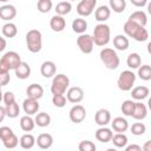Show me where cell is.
I'll return each instance as SVG.
<instances>
[{
    "label": "cell",
    "instance_id": "37",
    "mask_svg": "<svg viewBox=\"0 0 151 151\" xmlns=\"http://www.w3.org/2000/svg\"><path fill=\"white\" fill-rule=\"evenodd\" d=\"M109 1H110V9H112L116 13H123L126 8L125 0H109Z\"/></svg>",
    "mask_w": 151,
    "mask_h": 151
},
{
    "label": "cell",
    "instance_id": "12",
    "mask_svg": "<svg viewBox=\"0 0 151 151\" xmlns=\"http://www.w3.org/2000/svg\"><path fill=\"white\" fill-rule=\"evenodd\" d=\"M39 107H40V106H39L38 99H33V98L27 97V98L24 100V103H22V109H24L25 113L28 114V116H32V114L38 113Z\"/></svg>",
    "mask_w": 151,
    "mask_h": 151
},
{
    "label": "cell",
    "instance_id": "34",
    "mask_svg": "<svg viewBox=\"0 0 151 151\" xmlns=\"http://www.w3.org/2000/svg\"><path fill=\"white\" fill-rule=\"evenodd\" d=\"M2 34L6 38H14L18 34V28L13 22H6L2 26Z\"/></svg>",
    "mask_w": 151,
    "mask_h": 151
},
{
    "label": "cell",
    "instance_id": "11",
    "mask_svg": "<svg viewBox=\"0 0 151 151\" xmlns=\"http://www.w3.org/2000/svg\"><path fill=\"white\" fill-rule=\"evenodd\" d=\"M66 99L70 103H73V104L80 103L84 99V91H83V88L79 87V86H73V87L67 88Z\"/></svg>",
    "mask_w": 151,
    "mask_h": 151
},
{
    "label": "cell",
    "instance_id": "41",
    "mask_svg": "<svg viewBox=\"0 0 151 151\" xmlns=\"http://www.w3.org/2000/svg\"><path fill=\"white\" fill-rule=\"evenodd\" d=\"M66 101H67V99L64 94H53V97H52V103L55 107H59V109L64 107L66 105Z\"/></svg>",
    "mask_w": 151,
    "mask_h": 151
},
{
    "label": "cell",
    "instance_id": "43",
    "mask_svg": "<svg viewBox=\"0 0 151 151\" xmlns=\"http://www.w3.org/2000/svg\"><path fill=\"white\" fill-rule=\"evenodd\" d=\"M78 149L79 151H94L97 147H96V144L91 140H83L79 143L78 145Z\"/></svg>",
    "mask_w": 151,
    "mask_h": 151
},
{
    "label": "cell",
    "instance_id": "20",
    "mask_svg": "<svg viewBox=\"0 0 151 151\" xmlns=\"http://www.w3.org/2000/svg\"><path fill=\"white\" fill-rule=\"evenodd\" d=\"M35 143L37 145L42 149V150H46V149H50L53 144V137L50 134V133H40L38 136V138L35 139Z\"/></svg>",
    "mask_w": 151,
    "mask_h": 151
},
{
    "label": "cell",
    "instance_id": "26",
    "mask_svg": "<svg viewBox=\"0 0 151 151\" xmlns=\"http://www.w3.org/2000/svg\"><path fill=\"white\" fill-rule=\"evenodd\" d=\"M19 144H20V146H21L22 149H25V150L32 149V147L34 146V144H35V138H34V136L31 134V133H25V134H22V136L20 137Z\"/></svg>",
    "mask_w": 151,
    "mask_h": 151
},
{
    "label": "cell",
    "instance_id": "17",
    "mask_svg": "<svg viewBox=\"0 0 151 151\" xmlns=\"http://www.w3.org/2000/svg\"><path fill=\"white\" fill-rule=\"evenodd\" d=\"M50 27L52 28V31L54 32H61L64 31V28L66 27V21L64 19L63 15H53L50 20Z\"/></svg>",
    "mask_w": 151,
    "mask_h": 151
},
{
    "label": "cell",
    "instance_id": "53",
    "mask_svg": "<svg viewBox=\"0 0 151 151\" xmlns=\"http://www.w3.org/2000/svg\"><path fill=\"white\" fill-rule=\"evenodd\" d=\"M2 94H4V93H2V91H1V86H0V101L2 100Z\"/></svg>",
    "mask_w": 151,
    "mask_h": 151
},
{
    "label": "cell",
    "instance_id": "22",
    "mask_svg": "<svg viewBox=\"0 0 151 151\" xmlns=\"http://www.w3.org/2000/svg\"><path fill=\"white\" fill-rule=\"evenodd\" d=\"M131 96L133 99L136 100H144L149 97V93H150V90L149 87L142 85V86H137L134 88H131Z\"/></svg>",
    "mask_w": 151,
    "mask_h": 151
},
{
    "label": "cell",
    "instance_id": "27",
    "mask_svg": "<svg viewBox=\"0 0 151 151\" xmlns=\"http://www.w3.org/2000/svg\"><path fill=\"white\" fill-rule=\"evenodd\" d=\"M34 126H35V123H34V119L31 116L26 114V116H22L20 118V127H21L22 131L31 132L34 129Z\"/></svg>",
    "mask_w": 151,
    "mask_h": 151
},
{
    "label": "cell",
    "instance_id": "25",
    "mask_svg": "<svg viewBox=\"0 0 151 151\" xmlns=\"http://www.w3.org/2000/svg\"><path fill=\"white\" fill-rule=\"evenodd\" d=\"M112 130L116 132H125L129 129V123L123 117H116L111 123Z\"/></svg>",
    "mask_w": 151,
    "mask_h": 151
},
{
    "label": "cell",
    "instance_id": "4",
    "mask_svg": "<svg viewBox=\"0 0 151 151\" xmlns=\"http://www.w3.org/2000/svg\"><path fill=\"white\" fill-rule=\"evenodd\" d=\"M99 57H100L101 63L106 66V68H109V70L118 68L120 60H119V57H118L117 52L113 48H110V47L103 48L99 53Z\"/></svg>",
    "mask_w": 151,
    "mask_h": 151
},
{
    "label": "cell",
    "instance_id": "33",
    "mask_svg": "<svg viewBox=\"0 0 151 151\" xmlns=\"http://www.w3.org/2000/svg\"><path fill=\"white\" fill-rule=\"evenodd\" d=\"M71 9H72V5L70 1H60L55 6V14L64 17V15L68 14L71 12Z\"/></svg>",
    "mask_w": 151,
    "mask_h": 151
},
{
    "label": "cell",
    "instance_id": "51",
    "mask_svg": "<svg viewBox=\"0 0 151 151\" xmlns=\"http://www.w3.org/2000/svg\"><path fill=\"white\" fill-rule=\"evenodd\" d=\"M5 117H6V110L4 106H0V123L5 119Z\"/></svg>",
    "mask_w": 151,
    "mask_h": 151
},
{
    "label": "cell",
    "instance_id": "2",
    "mask_svg": "<svg viewBox=\"0 0 151 151\" xmlns=\"http://www.w3.org/2000/svg\"><path fill=\"white\" fill-rule=\"evenodd\" d=\"M92 38H93L94 45H97V46H105V45H107L109 41H110V38H111L110 26L104 24V22L98 24L94 27V29H93Z\"/></svg>",
    "mask_w": 151,
    "mask_h": 151
},
{
    "label": "cell",
    "instance_id": "21",
    "mask_svg": "<svg viewBox=\"0 0 151 151\" xmlns=\"http://www.w3.org/2000/svg\"><path fill=\"white\" fill-rule=\"evenodd\" d=\"M17 78L19 79H27L31 76V66L26 61H21L14 70Z\"/></svg>",
    "mask_w": 151,
    "mask_h": 151
},
{
    "label": "cell",
    "instance_id": "5",
    "mask_svg": "<svg viewBox=\"0 0 151 151\" xmlns=\"http://www.w3.org/2000/svg\"><path fill=\"white\" fill-rule=\"evenodd\" d=\"M70 85V79L66 74L59 73L54 74L52 84H51V92L52 94H64Z\"/></svg>",
    "mask_w": 151,
    "mask_h": 151
},
{
    "label": "cell",
    "instance_id": "3",
    "mask_svg": "<svg viewBox=\"0 0 151 151\" xmlns=\"http://www.w3.org/2000/svg\"><path fill=\"white\" fill-rule=\"evenodd\" d=\"M26 46L32 53L40 52L42 47V35L39 29H29L26 33Z\"/></svg>",
    "mask_w": 151,
    "mask_h": 151
},
{
    "label": "cell",
    "instance_id": "13",
    "mask_svg": "<svg viewBox=\"0 0 151 151\" xmlns=\"http://www.w3.org/2000/svg\"><path fill=\"white\" fill-rule=\"evenodd\" d=\"M94 122L99 126H106L111 122V113L106 109H99L94 114Z\"/></svg>",
    "mask_w": 151,
    "mask_h": 151
},
{
    "label": "cell",
    "instance_id": "19",
    "mask_svg": "<svg viewBox=\"0 0 151 151\" xmlns=\"http://www.w3.org/2000/svg\"><path fill=\"white\" fill-rule=\"evenodd\" d=\"M146 116H147V107L145 106V104L140 101L134 103V109L131 117H133L136 120H143L146 118Z\"/></svg>",
    "mask_w": 151,
    "mask_h": 151
},
{
    "label": "cell",
    "instance_id": "40",
    "mask_svg": "<svg viewBox=\"0 0 151 151\" xmlns=\"http://www.w3.org/2000/svg\"><path fill=\"white\" fill-rule=\"evenodd\" d=\"M2 143H4V145H5L6 149H14V147L18 146L19 139H18V137L14 133H12L8 138H6L5 140H2Z\"/></svg>",
    "mask_w": 151,
    "mask_h": 151
},
{
    "label": "cell",
    "instance_id": "42",
    "mask_svg": "<svg viewBox=\"0 0 151 151\" xmlns=\"http://www.w3.org/2000/svg\"><path fill=\"white\" fill-rule=\"evenodd\" d=\"M130 130H131L132 134H134V136H142V134L145 133L146 126L143 123H134V124H132V126H131Z\"/></svg>",
    "mask_w": 151,
    "mask_h": 151
},
{
    "label": "cell",
    "instance_id": "39",
    "mask_svg": "<svg viewBox=\"0 0 151 151\" xmlns=\"http://www.w3.org/2000/svg\"><path fill=\"white\" fill-rule=\"evenodd\" d=\"M133 109H134V101H133V100H130V99L124 100V101H123V104H122V107H120V110H122L123 114L129 116V117H131V116H132Z\"/></svg>",
    "mask_w": 151,
    "mask_h": 151
},
{
    "label": "cell",
    "instance_id": "1",
    "mask_svg": "<svg viewBox=\"0 0 151 151\" xmlns=\"http://www.w3.org/2000/svg\"><path fill=\"white\" fill-rule=\"evenodd\" d=\"M123 29H124V33L126 37H130L139 42L146 41L149 38V32L144 26H140L139 24H137L132 20H129V19L125 21Z\"/></svg>",
    "mask_w": 151,
    "mask_h": 151
},
{
    "label": "cell",
    "instance_id": "32",
    "mask_svg": "<svg viewBox=\"0 0 151 151\" xmlns=\"http://www.w3.org/2000/svg\"><path fill=\"white\" fill-rule=\"evenodd\" d=\"M126 65L130 68H132V70L138 68L142 65V58H140V55L138 53H136V52L130 53L127 55V59H126Z\"/></svg>",
    "mask_w": 151,
    "mask_h": 151
},
{
    "label": "cell",
    "instance_id": "48",
    "mask_svg": "<svg viewBox=\"0 0 151 151\" xmlns=\"http://www.w3.org/2000/svg\"><path fill=\"white\" fill-rule=\"evenodd\" d=\"M126 151H142V146L137 145V144H132V145H127L125 146Z\"/></svg>",
    "mask_w": 151,
    "mask_h": 151
},
{
    "label": "cell",
    "instance_id": "15",
    "mask_svg": "<svg viewBox=\"0 0 151 151\" xmlns=\"http://www.w3.org/2000/svg\"><path fill=\"white\" fill-rule=\"evenodd\" d=\"M112 130L106 127V126H100L97 131H96V139L100 143H109L111 142V138H112Z\"/></svg>",
    "mask_w": 151,
    "mask_h": 151
},
{
    "label": "cell",
    "instance_id": "6",
    "mask_svg": "<svg viewBox=\"0 0 151 151\" xmlns=\"http://www.w3.org/2000/svg\"><path fill=\"white\" fill-rule=\"evenodd\" d=\"M134 81H136V74L130 70H125L119 74L117 79V85L119 90L126 92L133 87Z\"/></svg>",
    "mask_w": 151,
    "mask_h": 151
},
{
    "label": "cell",
    "instance_id": "9",
    "mask_svg": "<svg viewBox=\"0 0 151 151\" xmlns=\"http://www.w3.org/2000/svg\"><path fill=\"white\" fill-rule=\"evenodd\" d=\"M70 120L72 123H76V124H79L81 123L85 118H86V110L83 105H79V104H76L74 106H72V109L70 110Z\"/></svg>",
    "mask_w": 151,
    "mask_h": 151
},
{
    "label": "cell",
    "instance_id": "46",
    "mask_svg": "<svg viewBox=\"0 0 151 151\" xmlns=\"http://www.w3.org/2000/svg\"><path fill=\"white\" fill-rule=\"evenodd\" d=\"M11 80V77H9V72L7 73H0V86H6Z\"/></svg>",
    "mask_w": 151,
    "mask_h": 151
},
{
    "label": "cell",
    "instance_id": "18",
    "mask_svg": "<svg viewBox=\"0 0 151 151\" xmlns=\"http://www.w3.org/2000/svg\"><path fill=\"white\" fill-rule=\"evenodd\" d=\"M26 94L29 98L33 99H40L44 96V87L39 84H31L28 85V87L26 88Z\"/></svg>",
    "mask_w": 151,
    "mask_h": 151
},
{
    "label": "cell",
    "instance_id": "47",
    "mask_svg": "<svg viewBox=\"0 0 151 151\" xmlns=\"http://www.w3.org/2000/svg\"><path fill=\"white\" fill-rule=\"evenodd\" d=\"M130 1L136 7H144L147 4V0H130Z\"/></svg>",
    "mask_w": 151,
    "mask_h": 151
},
{
    "label": "cell",
    "instance_id": "29",
    "mask_svg": "<svg viewBox=\"0 0 151 151\" xmlns=\"http://www.w3.org/2000/svg\"><path fill=\"white\" fill-rule=\"evenodd\" d=\"M34 123L39 127H46L51 123V116L46 112H39V113H37V116L34 118Z\"/></svg>",
    "mask_w": 151,
    "mask_h": 151
},
{
    "label": "cell",
    "instance_id": "55",
    "mask_svg": "<svg viewBox=\"0 0 151 151\" xmlns=\"http://www.w3.org/2000/svg\"><path fill=\"white\" fill-rule=\"evenodd\" d=\"M70 1H74V0H70Z\"/></svg>",
    "mask_w": 151,
    "mask_h": 151
},
{
    "label": "cell",
    "instance_id": "8",
    "mask_svg": "<svg viewBox=\"0 0 151 151\" xmlns=\"http://www.w3.org/2000/svg\"><path fill=\"white\" fill-rule=\"evenodd\" d=\"M96 5L97 0H80V2L77 5V12L81 17H88L93 13Z\"/></svg>",
    "mask_w": 151,
    "mask_h": 151
},
{
    "label": "cell",
    "instance_id": "36",
    "mask_svg": "<svg viewBox=\"0 0 151 151\" xmlns=\"http://www.w3.org/2000/svg\"><path fill=\"white\" fill-rule=\"evenodd\" d=\"M138 77L144 81L151 80V66L150 65H140L138 67Z\"/></svg>",
    "mask_w": 151,
    "mask_h": 151
},
{
    "label": "cell",
    "instance_id": "24",
    "mask_svg": "<svg viewBox=\"0 0 151 151\" xmlns=\"http://www.w3.org/2000/svg\"><path fill=\"white\" fill-rule=\"evenodd\" d=\"M129 45H130V41L127 37L124 34H117L113 38V46L118 51H126L129 48Z\"/></svg>",
    "mask_w": 151,
    "mask_h": 151
},
{
    "label": "cell",
    "instance_id": "14",
    "mask_svg": "<svg viewBox=\"0 0 151 151\" xmlns=\"http://www.w3.org/2000/svg\"><path fill=\"white\" fill-rule=\"evenodd\" d=\"M17 15V8L13 5H4L0 7V19L5 21H11Z\"/></svg>",
    "mask_w": 151,
    "mask_h": 151
},
{
    "label": "cell",
    "instance_id": "45",
    "mask_svg": "<svg viewBox=\"0 0 151 151\" xmlns=\"http://www.w3.org/2000/svg\"><path fill=\"white\" fill-rule=\"evenodd\" d=\"M2 100H4L5 105H7V104H11V103L15 101V97H14V93H13V92H9V91L5 92V93L2 94Z\"/></svg>",
    "mask_w": 151,
    "mask_h": 151
},
{
    "label": "cell",
    "instance_id": "28",
    "mask_svg": "<svg viewBox=\"0 0 151 151\" xmlns=\"http://www.w3.org/2000/svg\"><path fill=\"white\" fill-rule=\"evenodd\" d=\"M129 20H132L137 24H139L140 26H146L147 24V17H146V13L143 12V11H136L133 12L132 14H130L129 17Z\"/></svg>",
    "mask_w": 151,
    "mask_h": 151
},
{
    "label": "cell",
    "instance_id": "54",
    "mask_svg": "<svg viewBox=\"0 0 151 151\" xmlns=\"http://www.w3.org/2000/svg\"><path fill=\"white\" fill-rule=\"evenodd\" d=\"M8 0H0V2H7Z\"/></svg>",
    "mask_w": 151,
    "mask_h": 151
},
{
    "label": "cell",
    "instance_id": "35",
    "mask_svg": "<svg viewBox=\"0 0 151 151\" xmlns=\"http://www.w3.org/2000/svg\"><path fill=\"white\" fill-rule=\"evenodd\" d=\"M5 110H6V116L9 117V118H17L19 116V113H20V107L17 104V101L7 104L5 106Z\"/></svg>",
    "mask_w": 151,
    "mask_h": 151
},
{
    "label": "cell",
    "instance_id": "52",
    "mask_svg": "<svg viewBox=\"0 0 151 151\" xmlns=\"http://www.w3.org/2000/svg\"><path fill=\"white\" fill-rule=\"evenodd\" d=\"M142 150H144V151H151V142L147 140V142L145 143V145L142 147Z\"/></svg>",
    "mask_w": 151,
    "mask_h": 151
},
{
    "label": "cell",
    "instance_id": "49",
    "mask_svg": "<svg viewBox=\"0 0 151 151\" xmlns=\"http://www.w3.org/2000/svg\"><path fill=\"white\" fill-rule=\"evenodd\" d=\"M9 72V68L7 67V65L0 59V73H7Z\"/></svg>",
    "mask_w": 151,
    "mask_h": 151
},
{
    "label": "cell",
    "instance_id": "31",
    "mask_svg": "<svg viewBox=\"0 0 151 151\" xmlns=\"http://www.w3.org/2000/svg\"><path fill=\"white\" fill-rule=\"evenodd\" d=\"M72 29H73V32L78 33V34L85 33V31L87 29V22H86V20L83 19V18L74 19L73 22H72Z\"/></svg>",
    "mask_w": 151,
    "mask_h": 151
},
{
    "label": "cell",
    "instance_id": "30",
    "mask_svg": "<svg viewBox=\"0 0 151 151\" xmlns=\"http://www.w3.org/2000/svg\"><path fill=\"white\" fill-rule=\"evenodd\" d=\"M111 142L116 147H125L127 145V136L124 134V132H117L116 134H112Z\"/></svg>",
    "mask_w": 151,
    "mask_h": 151
},
{
    "label": "cell",
    "instance_id": "16",
    "mask_svg": "<svg viewBox=\"0 0 151 151\" xmlns=\"http://www.w3.org/2000/svg\"><path fill=\"white\" fill-rule=\"evenodd\" d=\"M55 71H57V66L51 60L44 61L41 64V66H40V73L45 78H52L55 74Z\"/></svg>",
    "mask_w": 151,
    "mask_h": 151
},
{
    "label": "cell",
    "instance_id": "23",
    "mask_svg": "<svg viewBox=\"0 0 151 151\" xmlns=\"http://www.w3.org/2000/svg\"><path fill=\"white\" fill-rule=\"evenodd\" d=\"M110 15H111V9H110L109 6H105V5L99 6V7L94 11V18H96V20L99 21V22L106 21V20L110 18Z\"/></svg>",
    "mask_w": 151,
    "mask_h": 151
},
{
    "label": "cell",
    "instance_id": "7",
    "mask_svg": "<svg viewBox=\"0 0 151 151\" xmlns=\"http://www.w3.org/2000/svg\"><path fill=\"white\" fill-rule=\"evenodd\" d=\"M77 45L79 47V50L84 53V54H90L93 51V38L92 35L87 34V33H83L77 38Z\"/></svg>",
    "mask_w": 151,
    "mask_h": 151
},
{
    "label": "cell",
    "instance_id": "44",
    "mask_svg": "<svg viewBox=\"0 0 151 151\" xmlns=\"http://www.w3.org/2000/svg\"><path fill=\"white\" fill-rule=\"evenodd\" d=\"M12 133H14V132L11 127H8V126H1L0 127V139L1 140H5L6 138H8Z\"/></svg>",
    "mask_w": 151,
    "mask_h": 151
},
{
    "label": "cell",
    "instance_id": "50",
    "mask_svg": "<svg viewBox=\"0 0 151 151\" xmlns=\"http://www.w3.org/2000/svg\"><path fill=\"white\" fill-rule=\"evenodd\" d=\"M6 45H7L6 39L2 38V37H0V52H2V51L6 48Z\"/></svg>",
    "mask_w": 151,
    "mask_h": 151
},
{
    "label": "cell",
    "instance_id": "38",
    "mask_svg": "<svg viewBox=\"0 0 151 151\" xmlns=\"http://www.w3.org/2000/svg\"><path fill=\"white\" fill-rule=\"evenodd\" d=\"M53 7L52 0H38L37 8L40 13H48Z\"/></svg>",
    "mask_w": 151,
    "mask_h": 151
},
{
    "label": "cell",
    "instance_id": "10",
    "mask_svg": "<svg viewBox=\"0 0 151 151\" xmlns=\"http://www.w3.org/2000/svg\"><path fill=\"white\" fill-rule=\"evenodd\" d=\"M1 60L7 65V67L9 70H15V67L21 63V58H20L19 53H17L15 51H8V52H6L2 55Z\"/></svg>",
    "mask_w": 151,
    "mask_h": 151
}]
</instances>
